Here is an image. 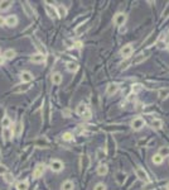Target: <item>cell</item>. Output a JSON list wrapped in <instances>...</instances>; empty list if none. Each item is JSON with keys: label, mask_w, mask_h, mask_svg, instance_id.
Segmentation results:
<instances>
[{"label": "cell", "mask_w": 169, "mask_h": 190, "mask_svg": "<svg viewBox=\"0 0 169 190\" xmlns=\"http://www.w3.org/2000/svg\"><path fill=\"white\" fill-rule=\"evenodd\" d=\"M130 126H131V128L134 129V131H140V129L145 126V120L143 119L141 117H136V118H134L131 120Z\"/></svg>", "instance_id": "1"}, {"label": "cell", "mask_w": 169, "mask_h": 190, "mask_svg": "<svg viewBox=\"0 0 169 190\" xmlns=\"http://www.w3.org/2000/svg\"><path fill=\"white\" fill-rule=\"evenodd\" d=\"M133 52H134V48H133L131 44H125V46L120 50V55L123 57H125V58H129V57L133 55Z\"/></svg>", "instance_id": "2"}, {"label": "cell", "mask_w": 169, "mask_h": 190, "mask_svg": "<svg viewBox=\"0 0 169 190\" xmlns=\"http://www.w3.org/2000/svg\"><path fill=\"white\" fill-rule=\"evenodd\" d=\"M135 174H136V177H139L140 180L149 183V176H148V174H146V171H144V169H141V167H136Z\"/></svg>", "instance_id": "3"}, {"label": "cell", "mask_w": 169, "mask_h": 190, "mask_svg": "<svg viewBox=\"0 0 169 190\" xmlns=\"http://www.w3.org/2000/svg\"><path fill=\"white\" fill-rule=\"evenodd\" d=\"M126 19H127L126 14H124V13H117L114 18V23L116 25H124L126 22Z\"/></svg>", "instance_id": "4"}, {"label": "cell", "mask_w": 169, "mask_h": 190, "mask_svg": "<svg viewBox=\"0 0 169 190\" xmlns=\"http://www.w3.org/2000/svg\"><path fill=\"white\" fill-rule=\"evenodd\" d=\"M50 169L52 171H56V172H58L63 169V162L59 160H52L50 161Z\"/></svg>", "instance_id": "5"}, {"label": "cell", "mask_w": 169, "mask_h": 190, "mask_svg": "<svg viewBox=\"0 0 169 190\" xmlns=\"http://www.w3.org/2000/svg\"><path fill=\"white\" fill-rule=\"evenodd\" d=\"M44 165H42V164H38L37 166H36V169H34V171H33V177L34 179H38V177H40L43 175V172H44Z\"/></svg>", "instance_id": "6"}, {"label": "cell", "mask_w": 169, "mask_h": 190, "mask_svg": "<svg viewBox=\"0 0 169 190\" xmlns=\"http://www.w3.org/2000/svg\"><path fill=\"white\" fill-rule=\"evenodd\" d=\"M46 61V56L42 55V53H36L30 57V62L33 63H43Z\"/></svg>", "instance_id": "7"}, {"label": "cell", "mask_w": 169, "mask_h": 190, "mask_svg": "<svg viewBox=\"0 0 169 190\" xmlns=\"http://www.w3.org/2000/svg\"><path fill=\"white\" fill-rule=\"evenodd\" d=\"M33 74L29 71H23L22 72V75H20V79H22V81L23 82H30L32 80H33Z\"/></svg>", "instance_id": "8"}, {"label": "cell", "mask_w": 169, "mask_h": 190, "mask_svg": "<svg viewBox=\"0 0 169 190\" xmlns=\"http://www.w3.org/2000/svg\"><path fill=\"white\" fill-rule=\"evenodd\" d=\"M23 10H24V13L28 15V17H33V15H34L33 8L29 5V3H28V1H24L23 3Z\"/></svg>", "instance_id": "9"}, {"label": "cell", "mask_w": 169, "mask_h": 190, "mask_svg": "<svg viewBox=\"0 0 169 190\" xmlns=\"http://www.w3.org/2000/svg\"><path fill=\"white\" fill-rule=\"evenodd\" d=\"M88 166H90V158H88L87 155H83V156L81 157V170L82 171L87 170Z\"/></svg>", "instance_id": "10"}, {"label": "cell", "mask_w": 169, "mask_h": 190, "mask_svg": "<svg viewBox=\"0 0 169 190\" xmlns=\"http://www.w3.org/2000/svg\"><path fill=\"white\" fill-rule=\"evenodd\" d=\"M46 10H47V14L49 15L50 18H57L58 15H57V10L53 6H50L48 3H46Z\"/></svg>", "instance_id": "11"}, {"label": "cell", "mask_w": 169, "mask_h": 190, "mask_svg": "<svg viewBox=\"0 0 169 190\" xmlns=\"http://www.w3.org/2000/svg\"><path fill=\"white\" fill-rule=\"evenodd\" d=\"M5 23L9 25V27H15L18 23V18L15 17V15H10V17H8L5 19Z\"/></svg>", "instance_id": "12"}, {"label": "cell", "mask_w": 169, "mask_h": 190, "mask_svg": "<svg viewBox=\"0 0 169 190\" xmlns=\"http://www.w3.org/2000/svg\"><path fill=\"white\" fill-rule=\"evenodd\" d=\"M117 90H119V86H117L116 84H110L109 86H107V89H106V94L107 95H114Z\"/></svg>", "instance_id": "13"}, {"label": "cell", "mask_w": 169, "mask_h": 190, "mask_svg": "<svg viewBox=\"0 0 169 190\" xmlns=\"http://www.w3.org/2000/svg\"><path fill=\"white\" fill-rule=\"evenodd\" d=\"M146 58H148V56H146V55H139V56H136L135 58L133 60L131 63H133V65H139V63L144 62Z\"/></svg>", "instance_id": "14"}, {"label": "cell", "mask_w": 169, "mask_h": 190, "mask_svg": "<svg viewBox=\"0 0 169 190\" xmlns=\"http://www.w3.org/2000/svg\"><path fill=\"white\" fill-rule=\"evenodd\" d=\"M13 5V1H9V0H5V1H0V10L5 12L8 10L9 8Z\"/></svg>", "instance_id": "15"}, {"label": "cell", "mask_w": 169, "mask_h": 190, "mask_svg": "<svg viewBox=\"0 0 169 190\" xmlns=\"http://www.w3.org/2000/svg\"><path fill=\"white\" fill-rule=\"evenodd\" d=\"M52 82L55 85H59L61 82H62V75L59 74V72H56V74L52 75Z\"/></svg>", "instance_id": "16"}, {"label": "cell", "mask_w": 169, "mask_h": 190, "mask_svg": "<svg viewBox=\"0 0 169 190\" xmlns=\"http://www.w3.org/2000/svg\"><path fill=\"white\" fill-rule=\"evenodd\" d=\"M107 171H109V167H107V165H100V166L97 167V174H98L100 176L106 175Z\"/></svg>", "instance_id": "17"}, {"label": "cell", "mask_w": 169, "mask_h": 190, "mask_svg": "<svg viewBox=\"0 0 169 190\" xmlns=\"http://www.w3.org/2000/svg\"><path fill=\"white\" fill-rule=\"evenodd\" d=\"M151 127L155 129H162L163 128V120L162 119H153L151 120Z\"/></svg>", "instance_id": "18"}, {"label": "cell", "mask_w": 169, "mask_h": 190, "mask_svg": "<svg viewBox=\"0 0 169 190\" xmlns=\"http://www.w3.org/2000/svg\"><path fill=\"white\" fill-rule=\"evenodd\" d=\"M86 110H87V107H86V104H83V103H79L77 105V108H76V113H77L78 115H82Z\"/></svg>", "instance_id": "19"}, {"label": "cell", "mask_w": 169, "mask_h": 190, "mask_svg": "<svg viewBox=\"0 0 169 190\" xmlns=\"http://www.w3.org/2000/svg\"><path fill=\"white\" fill-rule=\"evenodd\" d=\"M87 28H88V25L87 24H81V25H78L77 28H76V34H77V36H81L82 33H85L86 31H87Z\"/></svg>", "instance_id": "20"}, {"label": "cell", "mask_w": 169, "mask_h": 190, "mask_svg": "<svg viewBox=\"0 0 169 190\" xmlns=\"http://www.w3.org/2000/svg\"><path fill=\"white\" fill-rule=\"evenodd\" d=\"M73 188H75V185H73V183L71 181V180H67V181H65L62 184V190H73Z\"/></svg>", "instance_id": "21"}, {"label": "cell", "mask_w": 169, "mask_h": 190, "mask_svg": "<svg viewBox=\"0 0 169 190\" xmlns=\"http://www.w3.org/2000/svg\"><path fill=\"white\" fill-rule=\"evenodd\" d=\"M3 137H4L6 141L10 139L13 137V131L10 128H3Z\"/></svg>", "instance_id": "22"}, {"label": "cell", "mask_w": 169, "mask_h": 190, "mask_svg": "<svg viewBox=\"0 0 169 190\" xmlns=\"http://www.w3.org/2000/svg\"><path fill=\"white\" fill-rule=\"evenodd\" d=\"M34 43L37 44L36 47H37V48H38V50L40 51V53H42V55H44V56H46V55H47V50H46V47H44L43 44L40 43V42H39V41H38V39H34Z\"/></svg>", "instance_id": "23"}, {"label": "cell", "mask_w": 169, "mask_h": 190, "mask_svg": "<svg viewBox=\"0 0 169 190\" xmlns=\"http://www.w3.org/2000/svg\"><path fill=\"white\" fill-rule=\"evenodd\" d=\"M125 180H126V174H124V172H117L116 174V181L119 183L120 185H123Z\"/></svg>", "instance_id": "24"}, {"label": "cell", "mask_w": 169, "mask_h": 190, "mask_svg": "<svg viewBox=\"0 0 169 190\" xmlns=\"http://www.w3.org/2000/svg\"><path fill=\"white\" fill-rule=\"evenodd\" d=\"M67 70L69 72H76L78 70V65L76 62H68L67 63Z\"/></svg>", "instance_id": "25"}, {"label": "cell", "mask_w": 169, "mask_h": 190, "mask_svg": "<svg viewBox=\"0 0 169 190\" xmlns=\"http://www.w3.org/2000/svg\"><path fill=\"white\" fill-rule=\"evenodd\" d=\"M158 95H159V99L163 100L165 98L169 95V89H160V90L158 91Z\"/></svg>", "instance_id": "26"}, {"label": "cell", "mask_w": 169, "mask_h": 190, "mask_svg": "<svg viewBox=\"0 0 169 190\" xmlns=\"http://www.w3.org/2000/svg\"><path fill=\"white\" fill-rule=\"evenodd\" d=\"M66 14H67V9L65 8V6L63 5L57 6V15H58V17H65Z\"/></svg>", "instance_id": "27"}, {"label": "cell", "mask_w": 169, "mask_h": 190, "mask_svg": "<svg viewBox=\"0 0 169 190\" xmlns=\"http://www.w3.org/2000/svg\"><path fill=\"white\" fill-rule=\"evenodd\" d=\"M158 155H160L162 157H167L168 155H169V147H167V146H163V147H160L159 148V153Z\"/></svg>", "instance_id": "28"}, {"label": "cell", "mask_w": 169, "mask_h": 190, "mask_svg": "<svg viewBox=\"0 0 169 190\" xmlns=\"http://www.w3.org/2000/svg\"><path fill=\"white\" fill-rule=\"evenodd\" d=\"M151 161H153V164H155V165H160V164H163L164 158L162 157L160 155H154V156L151 157Z\"/></svg>", "instance_id": "29"}, {"label": "cell", "mask_w": 169, "mask_h": 190, "mask_svg": "<svg viewBox=\"0 0 169 190\" xmlns=\"http://www.w3.org/2000/svg\"><path fill=\"white\" fill-rule=\"evenodd\" d=\"M1 126H3V128H10V126H11V120L8 118V117H4L1 120Z\"/></svg>", "instance_id": "30"}, {"label": "cell", "mask_w": 169, "mask_h": 190, "mask_svg": "<svg viewBox=\"0 0 169 190\" xmlns=\"http://www.w3.org/2000/svg\"><path fill=\"white\" fill-rule=\"evenodd\" d=\"M22 132H23V122H19L17 126H15V132L14 134L17 136V137H19V136L22 134Z\"/></svg>", "instance_id": "31"}, {"label": "cell", "mask_w": 169, "mask_h": 190, "mask_svg": "<svg viewBox=\"0 0 169 190\" xmlns=\"http://www.w3.org/2000/svg\"><path fill=\"white\" fill-rule=\"evenodd\" d=\"M15 56V51L14 50H6L4 52V57L5 58H13Z\"/></svg>", "instance_id": "32"}, {"label": "cell", "mask_w": 169, "mask_h": 190, "mask_svg": "<svg viewBox=\"0 0 169 190\" xmlns=\"http://www.w3.org/2000/svg\"><path fill=\"white\" fill-rule=\"evenodd\" d=\"M4 180L6 183H9V184H11L13 181H14V176L11 175V174H9V172H6L4 174Z\"/></svg>", "instance_id": "33"}, {"label": "cell", "mask_w": 169, "mask_h": 190, "mask_svg": "<svg viewBox=\"0 0 169 190\" xmlns=\"http://www.w3.org/2000/svg\"><path fill=\"white\" fill-rule=\"evenodd\" d=\"M17 189L18 190H27L28 189V183L27 181H20L17 185Z\"/></svg>", "instance_id": "34"}, {"label": "cell", "mask_w": 169, "mask_h": 190, "mask_svg": "<svg viewBox=\"0 0 169 190\" xmlns=\"http://www.w3.org/2000/svg\"><path fill=\"white\" fill-rule=\"evenodd\" d=\"M62 138H63V141H72V139H73V134H72L71 132H66V133H63Z\"/></svg>", "instance_id": "35"}, {"label": "cell", "mask_w": 169, "mask_h": 190, "mask_svg": "<svg viewBox=\"0 0 169 190\" xmlns=\"http://www.w3.org/2000/svg\"><path fill=\"white\" fill-rule=\"evenodd\" d=\"M154 41H155V37H154V34H150V37L148 38V41L145 42V46L146 47H149V46H151L153 43H154Z\"/></svg>", "instance_id": "36"}, {"label": "cell", "mask_w": 169, "mask_h": 190, "mask_svg": "<svg viewBox=\"0 0 169 190\" xmlns=\"http://www.w3.org/2000/svg\"><path fill=\"white\" fill-rule=\"evenodd\" d=\"M105 151L102 150V148H100V150H97V153H96V156H97V158L98 160H102V158L105 157Z\"/></svg>", "instance_id": "37"}, {"label": "cell", "mask_w": 169, "mask_h": 190, "mask_svg": "<svg viewBox=\"0 0 169 190\" xmlns=\"http://www.w3.org/2000/svg\"><path fill=\"white\" fill-rule=\"evenodd\" d=\"M94 190H106V186H105V184H102V183H98V184H96V186L94 188Z\"/></svg>", "instance_id": "38"}, {"label": "cell", "mask_w": 169, "mask_h": 190, "mask_svg": "<svg viewBox=\"0 0 169 190\" xmlns=\"http://www.w3.org/2000/svg\"><path fill=\"white\" fill-rule=\"evenodd\" d=\"M91 115H92L91 110H90V109H87L83 114H82V118H83V119H90V118H91Z\"/></svg>", "instance_id": "39"}, {"label": "cell", "mask_w": 169, "mask_h": 190, "mask_svg": "<svg viewBox=\"0 0 169 190\" xmlns=\"http://www.w3.org/2000/svg\"><path fill=\"white\" fill-rule=\"evenodd\" d=\"M37 145H44V146H48V141H47L46 138H40V139H38L37 141Z\"/></svg>", "instance_id": "40"}, {"label": "cell", "mask_w": 169, "mask_h": 190, "mask_svg": "<svg viewBox=\"0 0 169 190\" xmlns=\"http://www.w3.org/2000/svg\"><path fill=\"white\" fill-rule=\"evenodd\" d=\"M65 43H66L67 47H73V44H75V42H73V41H71V39H66Z\"/></svg>", "instance_id": "41"}, {"label": "cell", "mask_w": 169, "mask_h": 190, "mask_svg": "<svg viewBox=\"0 0 169 190\" xmlns=\"http://www.w3.org/2000/svg\"><path fill=\"white\" fill-rule=\"evenodd\" d=\"M140 89H141V85L136 84V85H134V86H133V91H134V93H136V91H139Z\"/></svg>", "instance_id": "42"}, {"label": "cell", "mask_w": 169, "mask_h": 190, "mask_svg": "<svg viewBox=\"0 0 169 190\" xmlns=\"http://www.w3.org/2000/svg\"><path fill=\"white\" fill-rule=\"evenodd\" d=\"M62 114H63L65 117H67V118H68V117L71 115V112H69V109H65V110L62 112Z\"/></svg>", "instance_id": "43"}, {"label": "cell", "mask_w": 169, "mask_h": 190, "mask_svg": "<svg viewBox=\"0 0 169 190\" xmlns=\"http://www.w3.org/2000/svg\"><path fill=\"white\" fill-rule=\"evenodd\" d=\"M4 174H6V167L0 165V175H4Z\"/></svg>", "instance_id": "44"}, {"label": "cell", "mask_w": 169, "mask_h": 190, "mask_svg": "<svg viewBox=\"0 0 169 190\" xmlns=\"http://www.w3.org/2000/svg\"><path fill=\"white\" fill-rule=\"evenodd\" d=\"M28 89H29V86H28V85H24V88H19L17 91H19V93H22V91H27Z\"/></svg>", "instance_id": "45"}, {"label": "cell", "mask_w": 169, "mask_h": 190, "mask_svg": "<svg viewBox=\"0 0 169 190\" xmlns=\"http://www.w3.org/2000/svg\"><path fill=\"white\" fill-rule=\"evenodd\" d=\"M4 118V109L3 108H0V120Z\"/></svg>", "instance_id": "46"}, {"label": "cell", "mask_w": 169, "mask_h": 190, "mask_svg": "<svg viewBox=\"0 0 169 190\" xmlns=\"http://www.w3.org/2000/svg\"><path fill=\"white\" fill-rule=\"evenodd\" d=\"M73 47H77V48H79V47H82V43L81 42H75Z\"/></svg>", "instance_id": "47"}, {"label": "cell", "mask_w": 169, "mask_h": 190, "mask_svg": "<svg viewBox=\"0 0 169 190\" xmlns=\"http://www.w3.org/2000/svg\"><path fill=\"white\" fill-rule=\"evenodd\" d=\"M4 23H5V19L3 18V17H0V27H1V25L4 24Z\"/></svg>", "instance_id": "48"}, {"label": "cell", "mask_w": 169, "mask_h": 190, "mask_svg": "<svg viewBox=\"0 0 169 190\" xmlns=\"http://www.w3.org/2000/svg\"><path fill=\"white\" fill-rule=\"evenodd\" d=\"M151 189H153V185H151V184H149V185L146 186V188H145L144 190H151Z\"/></svg>", "instance_id": "49"}, {"label": "cell", "mask_w": 169, "mask_h": 190, "mask_svg": "<svg viewBox=\"0 0 169 190\" xmlns=\"http://www.w3.org/2000/svg\"><path fill=\"white\" fill-rule=\"evenodd\" d=\"M168 15H169V8L167 9V12H165V14H163V18H167Z\"/></svg>", "instance_id": "50"}, {"label": "cell", "mask_w": 169, "mask_h": 190, "mask_svg": "<svg viewBox=\"0 0 169 190\" xmlns=\"http://www.w3.org/2000/svg\"><path fill=\"white\" fill-rule=\"evenodd\" d=\"M4 63V58H0V65H3Z\"/></svg>", "instance_id": "51"}, {"label": "cell", "mask_w": 169, "mask_h": 190, "mask_svg": "<svg viewBox=\"0 0 169 190\" xmlns=\"http://www.w3.org/2000/svg\"><path fill=\"white\" fill-rule=\"evenodd\" d=\"M165 189H167V190H169V183L167 184V185H165Z\"/></svg>", "instance_id": "52"}, {"label": "cell", "mask_w": 169, "mask_h": 190, "mask_svg": "<svg viewBox=\"0 0 169 190\" xmlns=\"http://www.w3.org/2000/svg\"><path fill=\"white\" fill-rule=\"evenodd\" d=\"M168 50H169V44H168Z\"/></svg>", "instance_id": "53"}]
</instances>
